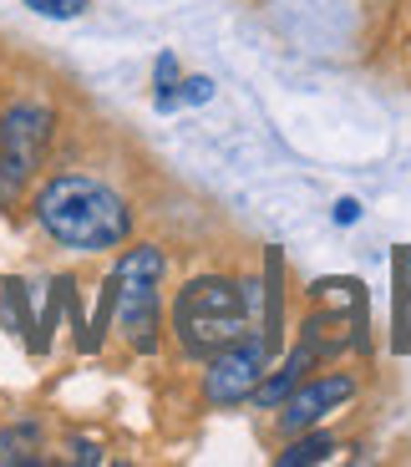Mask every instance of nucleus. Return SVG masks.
Segmentation results:
<instances>
[{"mask_svg":"<svg viewBox=\"0 0 411 467\" xmlns=\"http://www.w3.org/2000/svg\"><path fill=\"white\" fill-rule=\"evenodd\" d=\"M36 223L61 249L102 254V249H118L132 234V209L122 203L118 188L82 178V173H61L36 193Z\"/></svg>","mask_w":411,"mask_h":467,"instance_id":"f257e3e1","label":"nucleus"},{"mask_svg":"<svg viewBox=\"0 0 411 467\" xmlns=\"http://www.w3.org/2000/svg\"><path fill=\"white\" fill-rule=\"evenodd\" d=\"M249 310H254V295H244L223 275H203V280H189L178 290L173 330L189 356H209L213 361L223 346L249 336Z\"/></svg>","mask_w":411,"mask_h":467,"instance_id":"f03ea898","label":"nucleus"},{"mask_svg":"<svg viewBox=\"0 0 411 467\" xmlns=\"http://www.w3.org/2000/svg\"><path fill=\"white\" fill-rule=\"evenodd\" d=\"M112 316H118V330L132 340L138 350L158 346V285H163V254L153 244L128 249L112 275Z\"/></svg>","mask_w":411,"mask_h":467,"instance_id":"7ed1b4c3","label":"nucleus"},{"mask_svg":"<svg viewBox=\"0 0 411 467\" xmlns=\"http://www.w3.org/2000/svg\"><path fill=\"white\" fill-rule=\"evenodd\" d=\"M51 128H57V117L41 102H15L0 117V178L11 188H21L41 168V158L51 148Z\"/></svg>","mask_w":411,"mask_h":467,"instance_id":"20e7f679","label":"nucleus"},{"mask_svg":"<svg viewBox=\"0 0 411 467\" xmlns=\"http://www.w3.org/2000/svg\"><path fill=\"white\" fill-rule=\"evenodd\" d=\"M264 340H234V346H223L219 356H213L209 366V381H203V391H209L213 407H239V401L254 397V386L264 381Z\"/></svg>","mask_w":411,"mask_h":467,"instance_id":"39448f33","label":"nucleus"},{"mask_svg":"<svg viewBox=\"0 0 411 467\" xmlns=\"http://www.w3.org/2000/svg\"><path fill=\"white\" fill-rule=\"evenodd\" d=\"M351 397H355L351 376H315L310 386L290 391V401H284V427H290V432H305V427L325 421L335 407H345Z\"/></svg>","mask_w":411,"mask_h":467,"instance_id":"423d86ee","label":"nucleus"},{"mask_svg":"<svg viewBox=\"0 0 411 467\" xmlns=\"http://www.w3.org/2000/svg\"><path fill=\"white\" fill-rule=\"evenodd\" d=\"M310 361H315V346H310V336H305V340H300V350L284 361V371L274 376V381H259V386H254V401H259V407H274V401H284L294 386H300V371H305Z\"/></svg>","mask_w":411,"mask_h":467,"instance_id":"0eeeda50","label":"nucleus"},{"mask_svg":"<svg viewBox=\"0 0 411 467\" xmlns=\"http://www.w3.org/2000/svg\"><path fill=\"white\" fill-rule=\"evenodd\" d=\"M36 452H41V427H36V421H21L11 432H0V467L36 462Z\"/></svg>","mask_w":411,"mask_h":467,"instance_id":"6e6552de","label":"nucleus"},{"mask_svg":"<svg viewBox=\"0 0 411 467\" xmlns=\"http://www.w3.org/2000/svg\"><path fill=\"white\" fill-rule=\"evenodd\" d=\"M330 452H335V442H330L325 432H315V437H305V442L284 447V452H280V467H305V462H325Z\"/></svg>","mask_w":411,"mask_h":467,"instance_id":"1a4fd4ad","label":"nucleus"},{"mask_svg":"<svg viewBox=\"0 0 411 467\" xmlns=\"http://www.w3.org/2000/svg\"><path fill=\"white\" fill-rule=\"evenodd\" d=\"M209 97H213V82H209V77H189V82H178V92H168V97H163V102H158V107H163V112H173V107H189V102H209Z\"/></svg>","mask_w":411,"mask_h":467,"instance_id":"9d476101","label":"nucleus"},{"mask_svg":"<svg viewBox=\"0 0 411 467\" xmlns=\"http://www.w3.org/2000/svg\"><path fill=\"white\" fill-rule=\"evenodd\" d=\"M82 11H87V0H46L41 16H51V21H77Z\"/></svg>","mask_w":411,"mask_h":467,"instance_id":"9b49d317","label":"nucleus"},{"mask_svg":"<svg viewBox=\"0 0 411 467\" xmlns=\"http://www.w3.org/2000/svg\"><path fill=\"white\" fill-rule=\"evenodd\" d=\"M178 87V61L173 57H158V102Z\"/></svg>","mask_w":411,"mask_h":467,"instance_id":"f8f14e48","label":"nucleus"},{"mask_svg":"<svg viewBox=\"0 0 411 467\" xmlns=\"http://www.w3.org/2000/svg\"><path fill=\"white\" fill-rule=\"evenodd\" d=\"M71 457H77V462H102V452H97L92 442H71Z\"/></svg>","mask_w":411,"mask_h":467,"instance_id":"ddd939ff","label":"nucleus"},{"mask_svg":"<svg viewBox=\"0 0 411 467\" xmlns=\"http://www.w3.org/2000/svg\"><path fill=\"white\" fill-rule=\"evenodd\" d=\"M26 5H31V11H46V0H26Z\"/></svg>","mask_w":411,"mask_h":467,"instance_id":"4468645a","label":"nucleus"}]
</instances>
